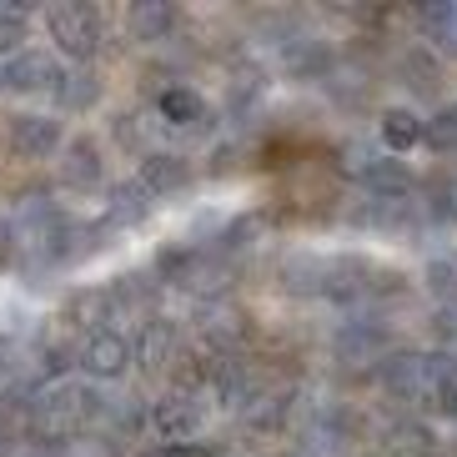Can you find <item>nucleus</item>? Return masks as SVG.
Wrapping results in <instances>:
<instances>
[{"label": "nucleus", "instance_id": "nucleus-21", "mask_svg": "<svg viewBox=\"0 0 457 457\" xmlns=\"http://www.w3.org/2000/svg\"><path fill=\"white\" fill-rule=\"evenodd\" d=\"M428 212L437 216V221H457V181H437V187H432Z\"/></svg>", "mask_w": 457, "mask_h": 457}, {"label": "nucleus", "instance_id": "nucleus-5", "mask_svg": "<svg viewBox=\"0 0 457 457\" xmlns=\"http://www.w3.org/2000/svg\"><path fill=\"white\" fill-rule=\"evenodd\" d=\"M11 151L15 156H30V162H46L51 151H61V121L55 116H15Z\"/></svg>", "mask_w": 457, "mask_h": 457}, {"label": "nucleus", "instance_id": "nucleus-18", "mask_svg": "<svg viewBox=\"0 0 457 457\" xmlns=\"http://www.w3.org/2000/svg\"><path fill=\"white\" fill-rule=\"evenodd\" d=\"M26 36H30L26 11H21V5H0V51H15V55H21Z\"/></svg>", "mask_w": 457, "mask_h": 457}, {"label": "nucleus", "instance_id": "nucleus-20", "mask_svg": "<svg viewBox=\"0 0 457 457\" xmlns=\"http://www.w3.org/2000/svg\"><path fill=\"white\" fill-rule=\"evenodd\" d=\"M428 287L447 302H457V256H432L428 262Z\"/></svg>", "mask_w": 457, "mask_h": 457}, {"label": "nucleus", "instance_id": "nucleus-1", "mask_svg": "<svg viewBox=\"0 0 457 457\" xmlns=\"http://www.w3.org/2000/svg\"><path fill=\"white\" fill-rule=\"evenodd\" d=\"M76 362L86 367L91 377H121L126 367H131V342H126L121 332H111V327H91V332L81 337V347H76Z\"/></svg>", "mask_w": 457, "mask_h": 457}, {"label": "nucleus", "instance_id": "nucleus-14", "mask_svg": "<svg viewBox=\"0 0 457 457\" xmlns=\"http://www.w3.org/2000/svg\"><path fill=\"white\" fill-rule=\"evenodd\" d=\"M126 26H131L136 41H166V30L176 26V11L171 5H131Z\"/></svg>", "mask_w": 457, "mask_h": 457}, {"label": "nucleus", "instance_id": "nucleus-19", "mask_svg": "<svg viewBox=\"0 0 457 457\" xmlns=\"http://www.w3.org/2000/svg\"><path fill=\"white\" fill-rule=\"evenodd\" d=\"M437 61H432V51H412L403 61V76H407V86H417V91H432V86H437Z\"/></svg>", "mask_w": 457, "mask_h": 457}, {"label": "nucleus", "instance_id": "nucleus-3", "mask_svg": "<svg viewBox=\"0 0 457 457\" xmlns=\"http://www.w3.org/2000/svg\"><path fill=\"white\" fill-rule=\"evenodd\" d=\"M422 403L432 412L457 417V352H432V357H422Z\"/></svg>", "mask_w": 457, "mask_h": 457}, {"label": "nucleus", "instance_id": "nucleus-4", "mask_svg": "<svg viewBox=\"0 0 457 457\" xmlns=\"http://www.w3.org/2000/svg\"><path fill=\"white\" fill-rule=\"evenodd\" d=\"M362 187L372 191V202H407L417 191V176L407 171L397 156H377V162H362Z\"/></svg>", "mask_w": 457, "mask_h": 457}, {"label": "nucleus", "instance_id": "nucleus-10", "mask_svg": "<svg viewBox=\"0 0 457 457\" xmlns=\"http://www.w3.org/2000/svg\"><path fill=\"white\" fill-rule=\"evenodd\" d=\"M417 141H422V116H417V111H407V106L382 111V146H387L392 156L412 151Z\"/></svg>", "mask_w": 457, "mask_h": 457}, {"label": "nucleus", "instance_id": "nucleus-12", "mask_svg": "<svg viewBox=\"0 0 457 457\" xmlns=\"http://www.w3.org/2000/svg\"><path fill=\"white\" fill-rule=\"evenodd\" d=\"M287 66L296 71V76H332V51H327V41H307V36H296V41H287Z\"/></svg>", "mask_w": 457, "mask_h": 457}, {"label": "nucleus", "instance_id": "nucleus-22", "mask_svg": "<svg viewBox=\"0 0 457 457\" xmlns=\"http://www.w3.org/2000/svg\"><path fill=\"white\" fill-rule=\"evenodd\" d=\"M11 252H15V231L5 227V221H0V267L11 262Z\"/></svg>", "mask_w": 457, "mask_h": 457}, {"label": "nucleus", "instance_id": "nucleus-6", "mask_svg": "<svg viewBox=\"0 0 457 457\" xmlns=\"http://www.w3.org/2000/svg\"><path fill=\"white\" fill-rule=\"evenodd\" d=\"M151 422H156V432H162L171 447H187L191 437H196V428H202V403L187 397V392H181V397H166V403L151 412Z\"/></svg>", "mask_w": 457, "mask_h": 457}, {"label": "nucleus", "instance_id": "nucleus-2", "mask_svg": "<svg viewBox=\"0 0 457 457\" xmlns=\"http://www.w3.org/2000/svg\"><path fill=\"white\" fill-rule=\"evenodd\" d=\"M46 26H51L55 46L71 51V55H91L96 41H101L96 11H86V5H51V11H46Z\"/></svg>", "mask_w": 457, "mask_h": 457}, {"label": "nucleus", "instance_id": "nucleus-16", "mask_svg": "<svg viewBox=\"0 0 457 457\" xmlns=\"http://www.w3.org/2000/svg\"><path fill=\"white\" fill-rule=\"evenodd\" d=\"M162 116L171 126H196L206 116V101L191 86H171V91H162Z\"/></svg>", "mask_w": 457, "mask_h": 457}, {"label": "nucleus", "instance_id": "nucleus-9", "mask_svg": "<svg viewBox=\"0 0 457 457\" xmlns=\"http://www.w3.org/2000/svg\"><path fill=\"white\" fill-rule=\"evenodd\" d=\"M101 176H106V166H101V146L96 141H71L66 146V162H61V181H66L71 191H86V187H101Z\"/></svg>", "mask_w": 457, "mask_h": 457}, {"label": "nucleus", "instance_id": "nucleus-17", "mask_svg": "<svg viewBox=\"0 0 457 457\" xmlns=\"http://www.w3.org/2000/svg\"><path fill=\"white\" fill-rule=\"evenodd\" d=\"M151 212V191L141 187V181H126V187L111 191V221H141V216Z\"/></svg>", "mask_w": 457, "mask_h": 457}, {"label": "nucleus", "instance_id": "nucleus-11", "mask_svg": "<svg viewBox=\"0 0 457 457\" xmlns=\"http://www.w3.org/2000/svg\"><path fill=\"white\" fill-rule=\"evenodd\" d=\"M141 357H146V367H171L181 357V332L171 322H146V332H141Z\"/></svg>", "mask_w": 457, "mask_h": 457}, {"label": "nucleus", "instance_id": "nucleus-8", "mask_svg": "<svg viewBox=\"0 0 457 457\" xmlns=\"http://www.w3.org/2000/svg\"><path fill=\"white\" fill-rule=\"evenodd\" d=\"M61 76H66V71L55 66L46 51H21L11 66H5V86H15V91H55Z\"/></svg>", "mask_w": 457, "mask_h": 457}, {"label": "nucleus", "instance_id": "nucleus-23", "mask_svg": "<svg viewBox=\"0 0 457 457\" xmlns=\"http://www.w3.org/2000/svg\"><path fill=\"white\" fill-rule=\"evenodd\" d=\"M156 457H212V453L196 447V443H187V447H166V453H156Z\"/></svg>", "mask_w": 457, "mask_h": 457}, {"label": "nucleus", "instance_id": "nucleus-13", "mask_svg": "<svg viewBox=\"0 0 457 457\" xmlns=\"http://www.w3.org/2000/svg\"><path fill=\"white\" fill-rule=\"evenodd\" d=\"M55 101L66 111H91L101 101V81H96V71H66L61 86H55Z\"/></svg>", "mask_w": 457, "mask_h": 457}, {"label": "nucleus", "instance_id": "nucleus-7", "mask_svg": "<svg viewBox=\"0 0 457 457\" xmlns=\"http://www.w3.org/2000/svg\"><path fill=\"white\" fill-rule=\"evenodd\" d=\"M136 181L151 191V202H156V196H176V191L191 187V162L176 156V151H156V156H146V166H141Z\"/></svg>", "mask_w": 457, "mask_h": 457}, {"label": "nucleus", "instance_id": "nucleus-15", "mask_svg": "<svg viewBox=\"0 0 457 457\" xmlns=\"http://www.w3.org/2000/svg\"><path fill=\"white\" fill-rule=\"evenodd\" d=\"M422 146L437 151V156H457V106L432 111L422 121Z\"/></svg>", "mask_w": 457, "mask_h": 457}]
</instances>
